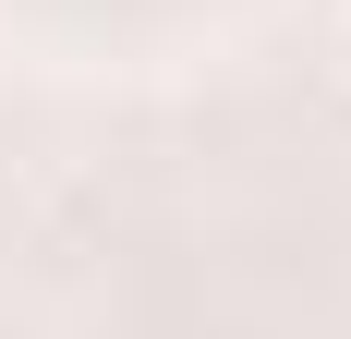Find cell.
<instances>
[{"instance_id":"obj_1","label":"cell","mask_w":351,"mask_h":339,"mask_svg":"<svg viewBox=\"0 0 351 339\" xmlns=\"http://www.w3.org/2000/svg\"><path fill=\"white\" fill-rule=\"evenodd\" d=\"M339 73H351V12H339Z\"/></svg>"}]
</instances>
